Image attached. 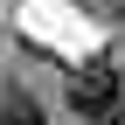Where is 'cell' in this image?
Segmentation results:
<instances>
[{"instance_id": "6da1fadb", "label": "cell", "mask_w": 125, "mask_h": 125, "mask_svg": "<svg viewBox=\"0 0 125 125\" xmlns=\"http://www.w3.org/2000/svg\"><path fill=\"white\" fill-rule=\"evenodd\" d=\"M70 111H76V125H125V76L111 62L70 70Z\"/></svg>"}, {"instance_id": "7a4b0ae2", "label": "cell", "mask_w": 125, "mask_h": 125, "mask_svg": "<svg viewBox=\"0 0 125 125\" xmlns=\"http://www.w3.org/2000/svg\"><path fill=\"white\" fill-rule=\"evenodd\" d=\"M0 125H42V104L14 90V97H0Z\"/></svg>"}]
</instances>
